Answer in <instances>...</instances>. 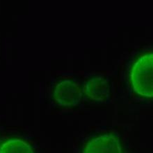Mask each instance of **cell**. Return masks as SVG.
<instances>
[{
    "instance_id": "cell-1",
    "label": "cell",
    "mask_w": 153,
    "mask_h": 153,
    "mask_svg": "<svg viewBox=\"0 0 153 153\" xmlns=\"http://www.w3.org/2000/svg\"><path fill=\"white\" fill-rule=\"evenodd\" d=\"M132 82L135 91L146 97L152 96V54L148 53L138 60L132 69Z\"/></svg>"
},
{
    "instance_id": "cell-2",
    "label": "cell",
    "mask_w": 153,
    "mask_h": 153,
    "mask_svg": "<svg viewBox=\"0 0 153 153\" xmlns=\"http://www.w3.org/2000/svg\"><path fill=\"white\" fill-rule=\"evenodd\" d=\"M80 91L75 82L62 81L56 85L53 92V97L59 105H71L78 101Z\"/></svg>"
},
{
    "instance_id": "cell-3",
    "label": "cell",
    "mask_w": 153,
    "mask_h": 153,
    "mask_svg": "<svg viewBox=\"0 0 153 153\" xmlns=\"http://www.w3.org/2000/svg\"><path fill=\"white\" fill-rule=\"evenodd\" d=\"M36 149L32 142L19 137L0 138V152H35Z\"/></svg>"
},
{
    "instance_id": "cell-4",
    "label": "cell",
    "mask_w": 153,
    "mask_h": 153,
    "mask_svg": "<svg viewBox=\"0 0 153 153\" xmlns=\"http://www.w3.org/2000/svg\"><path fill=\"white\" fill-rule=\"evenodd\" d=\"M86 152H118L120 144L113 136L100 137L91 141L85 150Z\"/></svg>"
},
{
    "instance_id": "cell-5",
    "label": "cell",
    "mask_w": 153,
    "mask_h": 153,
    "mask_svg": "<svg viewBox=\"0 0 153 153\" xmlns=\"http://www.w3.org/2000/svg\"><path fill=\"white\" fill-rule=\"evenodd\" d=\"M0 138H1V135H0Z\"/></svg>"
}]
</instances>
